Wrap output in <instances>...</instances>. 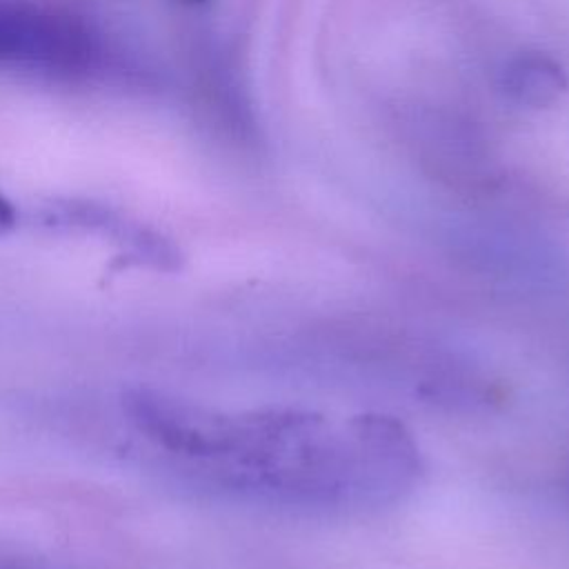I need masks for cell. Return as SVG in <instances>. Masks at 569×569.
Segmentation results:
<instances>
[{"label":"cell","instance_id":"cell-1","mask_svg":"<svg viewBox=\"0 0 569 569\" xmlns=\"http://www.w3.org/2000/svg\"><path fill=\"white\" fill-rule=\"evenodd\" d=\"M104 60L102 38L82 18L42 0H0V71L76 82Z\"/></svg>","mask_w":569,"mask_h":569},{"label":"cell","instance_id":"cell-2","mask_svg":"<svg viewBox=\"0 0 569 569\" xmlns=\"http://www.w3.org/2000/svg\"><path fill=\"white\" fill-rule=\"evenodd\" d=\"M42 218L47 227L98 233L122 247L140 264L149 262L158 269H176L180 262V253L169 240L91 202H56L42 211Z\"/></svg>","mask_w":569,"mask_h":569},{"label":"cell","instance_id":"cell-3","mask_svg":"<svg viewBox=\"0 0 569 569\" xmlns=\"http://www.w3.org/2000/svg\"><path fill=\"white\" fill-rule=\"evenodd\" d=\"M569 87L565 69L549 56L527 51L507 62L502 71L505 93L531 109H545L553 104Z\"/></svg>","mask_w":569,"mask_h":569},{"label":"cell","instance_id":"cell-5","mask_svg":"<svg viewBox=\"0 0 569 569\" xmlns=\"http://www.w3.org/2000/svg\"><path fill=\"white\" fill-rule=\"evenodd\" d=\"M191 2H200V0H191Z\"/></svg>","mask_w":569,"mask_h":569},{"label":"cell","instance_id":"cell-4","mask_svg":"<svg viewBox=\"0 0 569 569\" xmlns=\"http://www.w3.org/2000/svg\"><path fill=\"white\" fill-rule=\"evenodd\" d=\"M18 213L16 207L4 198V193L0 191V236H4L7 231H11L16 227Z\"/></svg>","mask_w":569,"mask_h":569}]
</instances>
